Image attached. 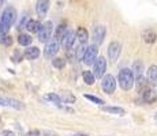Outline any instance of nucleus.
<instances>
[{"label": "nucleus", "mask_w": 157, "mask_h": 136, "mask_svg": "<svg viewBox=\"0 0 157 136\" xmlns=\"http://www.w3.org/2000/svg\"><path fill=\"white\" fill-rule=\"evenodd\" d=\"M120 50H122V45L119 42L113 41L109 44V46H108V57H109V60L112 63L116 61L117 57L120 56Z\"/></svg>", "instance_id": "8"}, {"label": "nucleus", "mask_w": 157, "mask_h": 136, "mask_svg": "<svg viewBox=\"0 0 157 136\" xmlns=\"http://www.w3.org/2000/svg\"><path fill=\"white\" fill-rule=\"evenodd\" d=\"M40 56V49L38 48H36V46H30L26 49V52H25V57L26 59H29V60H34V59H37V57Z\"/></svg>", "instance_id": "14"}, {"label": "nucleus", "mask_w": 157, "mask_h": 136, "mask_svg": "<svg viewBox=\"0 0 157 136\" xmlns=\"http://www.w3.org/2000/svg\"><path fill=\"white\" fill-rule=\"evenodd\" d=\"M102 110L108 112V113H113V114H124V109L122 108H115V106H102Z\"/></svg>", "instance_id": "21"}, {"label": "nucleus", "mask_w": 157, "mask_h": 136, "mask_svg": "<svg viewBox=\"0 0 157 136\" xmlns=\"http://www.w3.org/2000/svg\"><path fill=\"white\" fill-rule=\"evenodd\" d=\"M155 119H156V121H157V114H156V117H155Z\"/></svg>", "instance_id": "28"}, {"label": "nucleus", "mask_w": 157, "mask_h": 136, "mask_svg": "<svg viewBox=\"0 0 157 136\" xmlns=\"http://www.w3.org/2000/svg\"><path fill=\"white\" fill-rule=\"evenodd\" d=\"M75 38H77V33H74V31H67V34H66L64 38H63L62 44L64 45V48H67V49H71V48L74 46Z\"/></svg>", "instance_id": "12"}, {"label": "nucleus", "mask_w": 157, "mask_h": 136, "mask_svg": "<svg viewBox=\"0 0 157 136\" xmlns=\"http://www.w3.org/2000/svg\"><path fill=\"white\" fill-rule=\"evenodd\" d=\"M11 44H13V38H11L10 35H7V37H6L4 44H3V45H6V46H8V45H11Z\"/></svg>", "instance_id": "26"}, {"label": "nucleus", "mask_w": 157, "mask_h": 136, "mask_svg": "<svg viewBox=\"0 0 157 136\" xmlns=\"http://www.w3.org/2000/svg\"><path fill=\"white\" fill-rule=\"evenodd\" d=\"M144 101L147 102V104H153V102L157 101V94L153 90H145L144 93Z\"/></svg>", "instance_id": "17"}, {"label": "nucleus", "mask_w": 157, "mask_h": 136, "mask_svg": "<svg viewBox=\"0 0 157 136\" xmlns=\"http://www.w3.org/2000/svg\"><path fill=\"white\" fill-rule=\"evenodd\" d=\"M147 79H149L150 83H157V67L156 65H152L147 71Z\"/></svg>", "instance_id": "19"}, {"label": "nucleus", "mask_w": 157, "mask_h": 136, "mask_svg": "<svg viewBox=\"0 0 157 136\" xmlns=\"http://www.w3.org/2000/svg\"><path fill=\"white\" fill-rule=\"evenodd\" d=\"M2 136H15L14 132H11V131H4L2 134Z\"/></svg>", "instance_id": "27"}, {"label": "nucleus", "mask_w": 157, "mask_h": 136, "mask_svg": "<svg viewBox=\"0 0 157 136\" xmlns=\"http://www.w3.org/2000/svg\"><path fill=\"white\" fill-rule=\"evenodd\" d=\"M142 38H144V41L145 42H147V44H153V42L156 41V33L153 31V30H150V29H147V30H145V31L142 33Z\"/></svg>", "instance_id": "15"}, {"label": "nucleus", "mask_w": 157, "mask_h": 136, "mask_svg": "<svg viewBox=\"0 0 157 136\" xmlns=\"http://www.w3.org/2000/svg\"><path fill=\"white\" fill-rule=\"evenodd\" d=\"M0 3H2V0H0Z\"/></svg>", "instance_id": "30"}, {"label": "nucleus", "mask_w": 157, "mask_h": 136, "mask_svg": "<svg viewBox=\"0 0 157 136\" xmlns=\"http://www.w3.org/2000/svg\"><path fill=\"white\" fill-rule=\"evenodd\" d=\"M77 136H85V135H77Z\"/></svg>", "instance_id": "29"}, {"label": "nucleus", "mask_w": 157, "mask_h": 136, "mask_svg": "<svg viewBox=\"0 0 157 136\" xmlns=\"http://www.w3.org/2000/svg\"><path fill=\"white\" fill-rule=\"evenodd\" d=\"M15 19H17V11L14 7H8L3 11L2 17H0V30L7 34L10 27L14 25Z\"/></svg>", "instance_id": "1"}, {"label": "nucleus", "mask_w": 157, "mask_h": 136, "mask_svg": "<svg viewBox=\"0 0 157 136\" xmlns=\"http://www.w3.org/2000/svg\"><path fill=\"white\" fill-rule=\"evenodd\" d=\"M0 106H8V108L17 109V110H22V109H25V104L18 101V99H14V98L0 97Z\"/></svg>", "instance_id": "7"}, {"label": "nucleus", "mask_w": 157, "mask_h": 136, "mask_svg": "<svg viewBox=\"0 0 157 136\" xmlns=\"http://www.w3.org/2000/svg\"><path fill=\"white\" fill-rule=\"evenodd\" d=\"M104 38H105V27L104 26L94 27V31H93V41H94V45L102 44Z\"/></svg>", "instance_id": "11"}, {"label": "nucleus", "mask_w": 157, "mask_h": 136, "mask_svg": "<svg viewBox=\"0 0 157 136\" xmlns=\"http://www.w3.org/2000/svg\"><path fill=\"white\" fill-rule=\"evenodd\" d=\"M32 41H33V38L30 34H19V37H18V42L22 46H28V45L32 44Z\"/></svg>", "instance_id": "18"}, {"label": "nucleus", "mask_w": 157, "mask_h": 136, "mask_svg": "<svg viewBox=\"0 0 157 136\" xmlns=\"http://www.w3.org/2000/svg\"><path fill=\"white\" fill-rule=\"evenodd\" d=\"M52 31H53V25L52 22H45L43 25V29L38 31V41L40 42H48L52 40Z\"/></svg>", "instance_id": "4"}, {"label": "nucleus", "mask_w": 157, "mask_h": 136, "mask_svg": "<svg viewBox=\"0 0 157 136\" xmlns=\"http://www.w3.org/2000/svg\"><path fill=\"white\" fill-rule=\"evenodd\" d=\"M105 69H107V61H105L104 57H98L94 63V69H93V74L96 78H102L105 74Z\"/></svg>", "instance_id": "9"}, {"label": "nucleus", "mask_w": 157, "mask_h": 136, "mask_svg": "<svg viewBox=\"0 0 157 136\" xmlns=\"http://www.w3.org/2000/svg\"><path fill=\"white\" fill-rule=\"evenodd\" d=\"M94 79H96V76H94V74H93V72H90V71H85V72H83V80H85L86 84L92 86V84L94 83Z\"/></svg>", "instance_id": "22"}, {"label": "nucleus", "mask_w": 157, "mask_h": 136, "mask_svg": "<svg viewBox=\"0 0 157 136\" xmlns=\"http://www.w3.org/2000/svg\"><path fill=\"white\" fill-rule=\"evenodd\" d=\"M85 98L86 99H89V101H92V102H94V104H98V105H102L104 104V101L100 98H97V97H93V95H85Z\"/></svg>", "instance_id": "25"}, {"label": "nucleus", "mask_w": 157, "mask_h": 136, "mask_svg": "<svg viewBox=\"0 0 157 136\" xmlns=\"http://www.w3.org/2000/svg\"><path fill=\"white\" fill-rule=\"evenodd\" d=\"M47 98L49 99V101L55 102L56 105H60V104H62V97H59V95H56V94H48Z\"/></svg>", "instance_id": "24"}, {"label": "nucleus", "mask_w": 157, "mask_h": 136, "mask_svg": "<svg viewBox=\"0 0 157 136\" xmlns=\"http://www.w3.org/2000/svg\"><path fill=\"white\" fill-rule=\"evenodd\" d=\"M60 42L57 38L53 37L52 40H49L47 42V45H45V49H44V54L45 57H48V59H52L55 54L59 52V48H60Z\"/></svg>", "instance_id": "3"}, {"label": "nucleus", "mask_w": 157, "mask_h": 136, "mask_svg": "<svg viewBox=\"0 0 157 136\" xmlns=\"http://www.w3.org/2000/svg\"><path fill=\"white\" fill-rule=\"evenodd\" d=\"M26 29H28L30 33H38L41 29H43V25H41L38 20H32L30 19L28 22V25H26Z\"/></svg>", "instance_id": "13"}, {"label": "nucleus", "mask_w": 157, "mask_h": 136, "mask_svg": "<svg viewBox=\"0 0 157 136\" xmlns=\"http://www.w3.org/2000/svg\"><path fill=\"white\" fill-rule=\"evenodd\" d=\"M48 10H49V0H37V4H36V13L40 17V19L45 18Z\"/></svg>", "instance_id": "10"}, {"label": "nucleus", "mask_w": 157, "mask_h": 136, "mask_svg": "<svg viewBox=\"0 0 157 136\" xmlns=\"http://www.w3.org/2000/svg\"><path fill=\"white\" fill-rule=\"evenodd\" d=\"M97 54H98L97 45H90V46H87V49H86V52H85V56H83V60H82V61L85 63L86 65L94 64L96 60L98 59Z\"/></svg>", "instance_id": "5"}, {"label": "nucleus", "mask_w": 157, "mask_h": 136, "mask_svg": "<svg viewBox=\"0 0 157 136\" xmlns=\"http://www.w3.org/2000/svg\"><path fill=\"white\" fill-rule=\"evenodd\" d=\"M52 64H53V67H56V68H59V69H62L63 67L66 65V61L63 59H55V60H52Z\"/></svg>", "instance_id": "23"}, {"label": "nucleus", "mask_w": 157, "mask_h": 136, "mask_svg": "<svg viewBox=\"0 0 157 136\" xmlns=\"http://www.w3.org/2000/svg\"><path fill=\"white\" fill-rule=\"evenodd\" d=\"M77 38L81 41V44H86L87 40H89V33H87V30L83 29V27H79V29L77 30Z\"/></svg>", "instance_id": "16"}, {"label": "nucleus", "mask_w": 157, "mask_h": 136, "mask_svg": "<svg viewBox=\"0 0 157 136\" xmlns=\"http://www.w3.org/2000/svg\"><path fill=\"white\" fill-rule=\"evenodd\" d=\"M101 89L104 90V93L107 94H112L116 89V82L112 75H104L101 80Z\"/></svg>", "instance_id": "6"}, {"label": "nucleus", "mask_w": 157, "mask_h": 136, "mask_svg": "<svg viewBox=\"0 0 157 136\" xmlns=\"http://www.w3.org/2000/svg\"><path fill=\"white\" fill-rule=\"evenodd\" d=\"M119 84L123 90H131L134 86V72L128 68H124L119 72Z\"/></svg>", "instance_id": "2"}, {"label": "nucleus", "mask_w": 157, "mask_h": 136, "mask_svg": "<svg viewBox=\"0 0 157 136\" xmlns=\"http://www.w3.org/2000/svg\"><path fill=\"white\" fill-rule=\"evenodd\" d=\"M142 69H144V64L141 61H135L134 65H132V72L137 78H141L142 76Z\"/></svg>", "instance_id": "20"}]
</instances>
